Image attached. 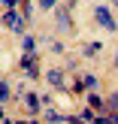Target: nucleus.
Wrapping results in <instances>:
<instances>
[{"mask_svg":"<svg viewBox=\"0 0 118 124\" xmlns=\"http://www.w3.org/2000/svg\"><path fill=\"white\" fill-rule=\"evenodd\" d=\"M94 18H97V24H103L106 30H118V24H115L112 12H109L106 6H97V9H94Z\"/></svg>","mask_w":118,"mask_h":124,"instance_id":"obj_1","label":"nucleus"},{"mask_svg":"<svg viewBox=\"0 0 118 124\" xmlns=\"http://www.w3.org/2000/svg\"><path fill=\"white\" fill-rule=\"evenodd\" d=\"M0 21H3L6 27H12V30H15V33H21V30H24V21H21V15H18L15 9H6Z\"/></svg>","mask_w":118,"mask_h":124,"instance_id":"obj_2","label":"nucleus"},{"mask_svg":"<svg viewBox=\"0 0 118 124\" xmlns=\"http://www.w3.org/2000/svg\"><path fill=\"white\" fill-rule=\"evenodd\" d=\"M21 70H24V73H30V79L39 76V61H36V54H33V52H27V54L21 58Z\"/></svg>","mask_w":118,"mask_h":124,"instance_id":"obj_3","label":"nucleus"},{"mask_svg":"<svg viewBox=\"0 0 118 124\" xmlns=\"http://www.w3.org/2000/svg\"><path fill=\"white\" fill-rule=\"evenodd\" d=\"M39 103H42V97H36L33 91H27V94H24V109H27L30 115H36V112H39Z\"/></svg>","mask_w":118,"mask_h":124,"instance_id":"obj_4","label":"nucleus"},{"mask_svg":"<svg viewBox=\"0 0 118 124\" xmlns=\"http://www.w3.org/2000/svg\"><path fill=\"white\" fill-rule=\"evenodd\" d=\"M88 106L94 109V112H109L106 100H100V97H97V94H88Z\"/></svg>","mask_w":118,"mask_h":124,"instance_id":"obj_5","label":"nucleus"},{"mask_svg":"<svg viewBox=\"0 0 118 124\" xmlns=\"http://www.w3.org/2000/svg\"><path fill=\"white\" fill-rule=\"evenodd\" d=\"M46 79H48V85H52V88H61V85H64V73H61V70H48Z\"/></svg>","mask_w":118,"mask_h":124,"instance_id":"obj_6","label":"nucleus"},{"mask_svg":"<svg viewBox=\"0 0 118 124\" xmlns=\"http://www.w3.org/2000/svg\"><path fill=\"white\" fill-rule=\"evenodd\" d=\"M46 121H48V124H64L67 118H64L61 112H55V109H48V112H46Z\"/></svg>","mask_w":118,"mask_h":124,"instance_id":"obj_7","label":"nucleus"},{"mask_svg":"<svg viewBox=\"0 0 118 124\" xmlns=\"http://www.w3.org/2000/svg\"><path fill=\"white\" fill-rule=\"evenodd\" d=\"M21 46H24V52H33V48H36V36H24Z\"/></svg>","mask_w":118,"mask_h":124,"instance_id":"obj_8","label":"nucleus"},{"mask_svg":"<svg viewBox=\"0 0 118 124\" xmlns=\"http://www.w3.org/2000/svg\"><path fill=\"white\" fill-rule=\"evenodd\" d=\"M85 88H88L85 79H76V82H73V91H76V94H85Z\"/></svg>","mask_w":118,"mask_h":124,"instance_id":"obj_9","label":"nucleus"},{"mask_svg":"<svg viewBox=\"0 0 118 124\" xmlns=\"http://www.w3.org/2000/svg\"><path fill=\"white\" fill-rule=\"evenodd\" d=\"M58 21H61V27H70V18H67V9H58Z\"/></svg>","mask_w":118,"mask_h":124,"instance_id":"obj_10","label":"nucleus"},{"mask_svg":"<svg viewBox=\"0 0 118 124\" xmlns=\"http://www.w3.org/2000/svg\"><path fill=\"white\" fill-rule=\"evenodd\" d=\"M3 100H9V85L0 82V103H3Z\"/></svg>","mask_w":118,"mask_h":124,"instance_id":"obj_11","label":"nucleus"},{"mask_svg":"<svg viewBox=\"0 0 118 124\" xmlns=\"http://www.w3.org/2000/svg\"><path fill=\"white\" fill-rule=\"evenodd\" d=\"M106 106H109V112H115V109H118V91L109 97V103H106Z\"/></svg>","mask_w":118,"mask_h":124,"instance_id":"obj_12","label":"nucleus"},{"mask_svg":"<svg viewBox=\"0 0 118 124\" xmlns=\"http://www.w3.org/2000/svg\"><path fill=\"white\" fill-rule=\"evenodd\" d=\"M100 48H103V46H100V42H91V46H88V48H85V54H97V52H100Z\"/></svg>","mask_w":118,"mask_h":124,"instance_id":"obj_13","label":"nucleus"},{"mask_svg":"<svg viewBox=\"0 0 118 124\" xmlns=\"http://www.w3.org/2000/svg\"><path fill=\"white\" fill-rule=\"evenodd\" d=\"M0 3H3V9H15V6H18V0H0Z\"/></svg>","mask_w":118,"mask_h":124,"instance_id":"obj_14","label":"nucleus"},{"mask_svg":"<svg viewBox=\"0 0 118 124\" xmlns=\"http://www.w3.org/2000/svg\"><path fill=\"white\" fill-rule=\"evenodd\" d=\"M82 79H85V85H88V88H97V79H94V76H82Z\"/></svg>","mask_w":118,"mask_h":124,"instance_id":"obj_15","label":"nucleus"},{"mask_svg":"<svg viewBox=\"0 0 118 124\" xmlns=\"http://www.w3.org/2000/svg\"><path fill=\"white\" fill-rule=\"evenodd\" d=\"M39 6H42V9H52V6H55V0H39Z\"/></svg>","mask_w":118,"mask_h":124,"instance_id":"obj_16","label":"nucleus"},{"mask_svg":"<svg viewBox=\"0 0 118 124\" xmlns=\"http://www.w3.org/2000/svg\"><path fill=\"white\" fill-rule=\"evenodd\" d=\"M112 121H115V124H118V109H115V112H112Z\"/></svg>","mask_w":118,"mask_h":124,"instance_id":"obj_17","label":"nucleus"},{"mask_svg":"<svg viewBox=\"0 0 118 124\" xmlns=\"http://www.w3.org/2000/svg\"><path fill=\"white\" fill-rule=\"evenodd\" d=\"M18 124H36V121H18Z\"/></svg>","mask_w":118,"mask_h":124,"instance_id":"obj_18","label":"nucleus"},{"mask_svg":"<svg viewBox=\"0 0 118 124\" xmlns=\"http://www.w3.org/2000/svg\"><path fill=\"white\" fill-rule=\"evenodd\" d=\"M0 118H3V106H0Z\"/></svg>","mask_w":118,"mask_h":124,"instance_id":"obj_19","label":"nucleus"},{"mask_svg":"<svg viewBox=\"0 0 118 124\" xmlns=\"http://www.w3.org/2000/svg\"><path fill=\"white\" fill-rule=\"evenodd\" d=\"M115 67H118V54H115Z\"/></svg>","mask_w":118,"mask_h":124,"instance_id":"obj_20","label":"nucleus"},{"mask_svg":"<svg viewBox=\"0 0 118 124\" xmlns=\"http://www.w3.org/2000/svg\"><path fill=\"white\" fill-rule=\"evenodd\" d=\"M112 3H118V0H112Z\"/></svg>","mask_w":118,"mask_h":124,"instance_id":"obj_21","label":"nucleus"}]
</instances>
